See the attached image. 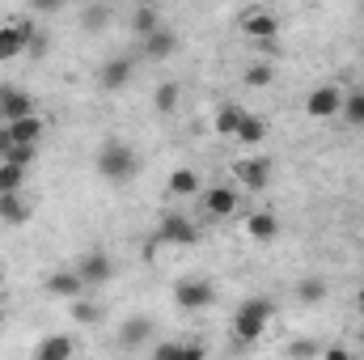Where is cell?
Masks as SVG:
<instances>
[{
	"instance_id": "17",
	"label": "cell",
	"mask_w": 364,
	"mask_h": 360,
	"mask_svg": "<svg viewBox=\"0 0 364 360\" xmlns=\"http://www.w3.org/2000/svg\"><path fill=\"white\" fill-rule=\"evenodd\" d=\"M73 356H77V339L73 335H47L38 344V352H34V360H73Z\"/></svg>"
},
{
	"instance_id": "7",
	"label": "cell",
	"mask_w": 364,
	"mask_h": 360,
	"mask_svg": "<svg viewBox=\"0 0 364 360\" xmlns=\"http://www.w3.org/2000/svg\"><path fill=\"white\" fill-rule=\"evenodd\" d=\"M30 115H38V110H34V93L21 90V85H0V119H4V123L30 119Z\"/></svg>"
},
{
	"instance_id": "22",
	"label": "cell",
	"mask_w": 364,
	"mask_h": 360,
	"mask_svg": "<svg viewBox=\"0 0 364 360\" xmlns=\"http://www.w3.org/2000/svg\"><path fill=\"white\" fill-rule=\"evenodd\" d=\"M326 292H331V288H326L322 275H305V280L296 284V301H301V305H322Z\"/></svg>"
},
{
	"instance_id": "32",
	"label": "cell",
	"mask_w": 364,
	"mask_h": 360,
	"mask_svg": "<svg viewBox=\"0 0 364 360\" xmlns=\"http://www.w3.org/2000/svg\"><path fill=\"white\" fill-rule=\"evenodd\" d=\"M343 115H348V123H364V90H356L343 102Z\"/></svg>"
},
{
	"instance_id": "4",
	"label": "cell",
	"mask_w": 364,
	"mask_h": 360,
	"mask_svg": "<svg viewBox=\"0 0 364 360\" xmlns=\"http://www.w3.org/2000/svg\"><path fill=\"white\" fill-rule=\"evenodd\" d=\"M43 136H47V123H43L38 115L17 119V123H4V127H0V153H9L13 144H34V149H38Z\"/></svg>"
},
{
	"instance_id": "12",
	"label": "cell",
	"mask_w": 364,
	"mask_h": 360,
	"mask_svg": "<svg viewBox=\"0 0 364 360\" xmlns=\"http://www.w3.org/2000/svg\"><path fill=\"white\" fill-rule=\"evenodd\" d=\"M242 30H246L250 38H259V43H275V34H279V17H275L272 9H255V13L242 17Z\"/></svg>"
},
{
	"instance_id": "2",
	"label": "cell",
	"mask_w": 364,
	"mask_h": 360,
	"mask_svg": "<svg viewBox=\"0 0 364 360\" xmlns=\"http://www.w3.org/2000/svg\"><path fill=\"white\" fill-rule=\"evenodd\" d=\"M272 314H275L272 297H250V301H242V309H237V318H233V335H237L242 344L263 339V331H267V318H272Z\"/></svg>"
},
{
	"instance_id": "24",
	"label": "cell",
	"mask_w": 364,
	"mask_h": 360,
	"mask_svg": "<svg viewBox=\"0 0 364 360\" xmlns=\"http://www.w3.org/2000/svg\"><path fill=\"white\" fill-rule=\"evenodd\" d=\"M0 221L4 225H26L30 221V208L21 195H0Z\"/></svg>"
},
{
	"instance_id": "1",
	"label": "cell",
	"mask_w": 364,
	"mask_h": 360,
	"mask_svg": "<svg viewBox=\"0 0 364 360\" xmlns=\"http://www.w3.org/2000/svg\"><path fill=\"white\" fill-rule=\"evenodd\" d=\"M136 170H140V157H136V149L123 144L119 136H110V140L97 149V174L106 182H127V179H136Z\"/></svg>"
},
{
	"instance_id": "34",
	"label": "cell",
	"mask_w": 364,
	"mask_h": 360,
	"mask_svg": "<svg viewBox=\"0 0 364 360\" xmlns=\"http://www.w3.org/2000/svg\"><path fill=\"white\" fill-rule=\"evenodd\" d=\"M322 360H352V352L343 344H331V348H322Z\"/></svg>"
},
{
	"instance_id": "21",
	"label": "cell",
	"mask_w": 364,
	"mask_h": 360,
	"mask_svg": "<svg viewBox=\"0 0 364 360\" xmlns=\"http://www.w3.org/2000/svg\"><path fill=\"white\" fill-rule=\"evenodd\" d=\"M246 115H250V110H242L237 102H225V106L216 110V132H220V136H237V127H242Z\"/></svg>"
},
{
	"instance_id": "8",
	"label": "cell",
	"mask_w": 364,
	"mask_h": 360,
	"mask_svg": "<svg viewBox=\"0 0 364 360\" xmlns=\"http://www.w3.org/2000/svg\"><path fill=\"white\" fill-rule=\"evenodd\" d=\"M174 301H178L182 309H208V305L216 301V288H212L208 280H178Z\"/></svg>"
},
{
	"instance_id": "16",
	"label": "cell",
	"mask_w": 364,
	"mask_h": 360,
	"mask_svg": "<svg viewBox=\"0 0 364 360\" xmlns=\"http://www.w3.org/2000/svg\"><path fill=\"white\" fill-rule=\"evenodd\" d=\"M246 238H255V242H275V238H279V216H275V212H250V216H246Z\"/></svg>"
},
{
	"instance_id": "37",
	"label": "cell",
	"mask_w": 364,
	"mask_h": 360,
	"mask_svg": "<svg viewBox=\"0 0 364 360\" xmlns=\"http://www.w3.org/2000/svg\"><path fill=\"white\" fill-rule=\"evenodd\" d=\"M0 284H4V268H0Z\"/></svg>"
},
{
	"instance_id": "38",
	"label": "cell",
	"mask_w": 364,
	"mask_h": 360,
	"mask_svg": "<svg viewBox=\"0 0 364 360\" xmlns=\"http://www.w3.org/2000/svg\"><path fill=\"white\" fill-rule=\"evenodd\" d=\"M360 348H364V331H360Z\"/></svg>"
},
{
	"instance_id": "18",
	"label": "cell",
	"mask_w": 364,
	"mask_h": 360,
	"mask_svg": "<svg viewBox=\"0 0 364 360\" xmlns=\"http://www.w3.org/2000/svg\"><path fill=\"white\" fill-rule=\"evenodd\" d=\"M174 51H178V34H170L166 26L144 38V55H149V60H170Z\"/></svg>"
},
{
	"instance_id": "3",
	"label": "cell",
	"mask_w": 364,
	"mask_h": 360,
	"mask_svg": "<svg viewBox=\"0 0 364 360\" xmlns=\"http://www.w3.org/2000/svg\"><path fill=\"white\" fill-rule=\"evenodd\" d=\"M34 38H38L34 21H4V26H0V64H9V60L26 55Z\"/></svg>"
},
{
	"instance_id": "30",
	"label": "cell",
	"mask_w": 364,
	"mask_h": 360,
	"mask_svg": "<svg viewBox=\"0 0 364 360\" xmlns=\"http://www.w3.org/2000/svg\"><path fill=\"white\" fill-rule=\"evenodd\" d=\"M34 157H38V149H34V144H13V149L4 153V162H9V166H17V170H26Z\"/></svg>"
},
{
	"instance_id": "29",
	"label": "cell",
	"mask_w": 364,
	"mask_h": 360,
	"mask_svg": "<svg viewBox=\"0 0 364 360\" xmlns=\"http://www.w3.org/2000/svg\"><path fill=\"white\" fill-rule=\"evenodd\" d=\"M272 81H275L272 64H250V68H246V85H250V90H267Z\"/></svg>"
},
{
	"instance_id": "27",
	"label": "cell",
	"mask_w": 364,
	"mask_h": 360,
	"mask_svg": "<svg viewBox=\"0 0 364 360\" xmlns=\"http://www.w3.org/2000/svg\"><path fill=\"white\" fill-rule=\"evenodd\" d=\"M178 97H182V85H178V81H166L161 90L153 93V106H157L161 115H174V106H178Z\"/></svg>"
},
{
	"instance_id": "36",
	"label": "cell",
	"mask_w": 364,
	"mask_h": 360,
	"mask_svg": "<svg viewBox=\"0 0 364 360\" xmlns=\"http://www.w3.org/2000/svg\"><path fill=\"white\" fill-rule=\"evenodd\" d=\"M356 305H360V309H364V288H360V297H356Z\"/></svg>"
},
{
	"instance_id": "5",
	"label": "cell",
	"mask_w": 364,
	"mask_h": 360,
	"mask_svg": "<svg viewBox=\"0 0 364 360\" xmlns=\"http://www.w3.org/2000/svg\"><path fill=\"white\" fill-rule=\"evenodd\" d=\"M153 242H157V246H195V242H199V229H195V221H186L182 212H170V216L157 225Z\"/></svg>"
},
{
	"instance_id": "25",
	"label": "cell",
	"mask_w": 364,
	"mask_h": 360,
	"mask_svg": "<svg viewBox=\"0 0 364 360\" xmlns=\"http://www.w3.org/2000/svg\"><path fill=\"white\" fill-rule=\"evenodd\" d=\"M166 191H170V195H178V199H186V195H195V191H199V174H195V170H174L170 182H166Z\"/></svg>"
},
{
	"instance_id": "31",
	"label": "cell",
	"mask_w": 364,
	"mask_h": 360,
	"mask_svg": "<svg viewBox=\"0 0 364 360\" xmlns=\"http://www.w3.org/2000/svg\"><path fill=\"white\" fill-rule=\"evenodd\" d=\"M288 356L292 360H318L322 356V344H318V339H296V344L288 348Z\"/></svg>"
},
{
	"instance_id": "20",
	"label": "cell",
	"mask_w": 364,
	"mask_h": 360,
	"mask_svg": "<svg viewBox=\"0 0 364 360\" xmlns=\"http://www.w3.org/2000/svg\"><path fill=\"white\" fill-rule=\"evenodd\" d=\"M110 17H114L110 4H85V9H81V30H85V34H102V30L110 26Z\"/></svg>"
},
{
	"instance_id": "26",
	"label": "cell",
	"mask_w": 364,
	"mask_h": 360,
	"mask_svg": "<svg viewBox=\"0 0 364 360\" xmlns=\"http://www.w3.org/2000/svg\"><path fill=\"white\" fill-rule=\"evenodd\" d=\"M263 136H267V123H263V119H259V115H246V119H242V127H237V136H233V140H242V144H259V140H263Z\"/></svg>"
},
{
	"instance_id": "10",
	"label": "cell",
	"mask_w": 364,
	"mask_h": 360,
	"mask_svg": "<svg viewBox=\"0 0 364 360\" xmlns=\"http://www.w3.org/2000/svg\"><path fill=\"white\" fill-rule=\"evenodd\" d=\"M43 288H47V297H60V301H81V275H77V268L68 271H51L47 280H43Z\"/></svg>"
},
{
	"instance_id": "11",
	"label": "cell",
	"mask_w": 364,
	"mask_h": 360,
	"mask_svg": "<svg viewBox=\"0 0 364 360\" xmlns=\"http://www.w3.org/2000/svg\"><path fill=\"white\" fill-rule=\"evenodd\" d=\"M77 275H81V284H106V280L114 275V263H110L106 250H90V255H81Z\"/></svg>"
},
{
	"instance_id": "33",
	"label": "cell",
	"mask_w": 364,
	"mask_h": 360,
	"mask_svg": "<svg viewBox=\"0 0 364 360\" xmlns=\"http://www.w3.org/2000/svg\"><path fill=\"white\" fill-rule=\"evenodd\" d=\"M73 318L90 327V322H97V318H102V309H97V305H90V301H77V305H73Z\"/></svg>"
},
{
	"instance_id": "23",
	"label": "cell",
	"mask_w": 364,
	"mask_h": 360,
	"mask_svg": "<svg viewBox=\"0 0 364 360\" xmlns=\"http://www.w3.org/2000/svg\"><path fill=\"white\" fill-rule=\"evenodd\" d=\"M132 30H136L140 38H149V34H157V30H161V13H157L153 4H140V9L132 13Z\"/></svg>"
},
{
	"instance_id": "19",
	"label": "cell",
	"mask_w": 364,
	"mask_h": 360,
	"mask_svg": "<svg viewBox=\"0 0 364 360\" xmlns=\"http://www.w3.org/2000/svg\"><path fill=\"white\" fill-rule=\"evenodd\" d=\"M203 208L212 216H229L237 208V191L233 186H212V191H203Z\"/></svg>"
},
{
	"instance_id": "9",
	"label": "cell",
	"mask_w": 364,
	"mask_h": 360,
	"mask_svg": "<svg viewBox=\"0 0 364 360\" xmlns=\"http://www.w3.org/2000/svg\"><path fill=\"white\" fill-rule=\"evenodd\" d=\"M233 174H237V182H242L246 191H263V186L272 182V162H267V157H242V162L233 166Z\"/></svg>"
},
{
	"instance_id": "14",
	"label": "cell",
	"mask_w": 364,
	"mask_h": 360,
	"mask_svg": "<svg viewBox=\"0 0 364 360\" xmlns=\"http://www.w3.org/2000/svg\"><path fill=\"white\" fill-rule=\"evenodd\" d=\"M153 339V318L149 314H136V318H127L123 327H119V344L123 348H140V344H149Z\"/></svg>"
},
{
	"instance_id": "15",
	"label": "cell",
	"mask_w": 364,
	"mask_h": 360,
	"mask_svg": "<svg viewBox=\"0 0 364 360\" xmlns=\"http://www.w3.org/2000/svg\"><path fill=\"white\" fill-rule=\"evenodd\" d=\"M132 60L127 55H119V60H106L102 64V73H97V81H102V90H123L127 81H132Z\"/></svg>"
},
{
	"instance_id": "35",
	"label": "cell",
	"mask_w": 364,
	"mask_h": 360,
	"mask_svg": "<svg viewBox=\"0 0 364 360\" xmlns=\"http://www.w3.org/2000/svg\"><path fill=\"white\" fill-rule=\"evenodd\" d=\"M4 322H9V314H0V339H4Z\"/></svg>"
},
{
	"instance_id": "13",
	"label": "cell",
	"mask_w": 364,
	"mask_h": 360,
	"mask_svg": "<svg viewBox=\"0 0 364 360\" xmlns=\"http://www.w3.org/2000/svg\"><path fill=\"white\" fill-rule=\"evenodd\" d=\"M153 360H208L203 344H182V339H166L153 348Z\"/></svg>"
},
{
	"instance_id": "6",
	"label": "cell",
	"mask_w": 364,
	"mask_h": 360,
	"mask_svg": "<svg viewBox=\"0 0 364 360\" xmlns=\"http://www.w3.org/2000/svg\"><path fill=\"white\" fill-rule=\"evenodd\" d=\"M343 102H348V93L339 85H318L305 97V115L309 119H331V115H343Z\"/></svg>"
},
{
	"instance_id": "28",
	"label": "cell",
	"mask_w": 364,
	"mask_h": 360,
	"mask_svg": "<svg viewBox=\"0 0 364 360\" xmlns=\"http://www.w3.org/2000/svg\"><path fill=\"white\" fill-rule=\"evenodd\" d=\"M21 182H26V170L0 162V195H21Z\"/></svg>"
}]
</instances>
